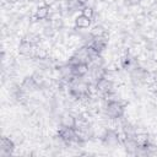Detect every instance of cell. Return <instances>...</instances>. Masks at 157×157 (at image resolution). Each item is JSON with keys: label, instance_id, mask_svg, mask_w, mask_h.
<instances>
[{"label": "cell", "instance_id": "obj_1", "mask_svg": "<svg viewBox=\"0 0 157 157\" xmlns=\"http://www.w3.org/2000/svg\"><path fill=\"white\" fill-rule=\"evenodd\" d=\"M104 114L107 117H109V118H113V119L120 118V117L124 115V104L120 101L109 102V103H107Z\"/></svg>", "mask_w": 157, "mask_h": 157}, {"label": "cell", "instance_id": "obj_2", "mask_svg": "<svg viewBox=\"0 0 157 157\" xmlns=\"http://www.w3.org/2000/svg\"><path fill=\"white\" fill-rule=\"evenodd\" d=\"M17 50H18V54L21 56H26V58H34L36 55V45L26 42V40H22L18 47H17Z\"/></svg>", "mask_w": 157, "mask_h": 157}, {"label": "cell", "instance_id": "obj_3", "mask_svg": "<svg viewBox=\"0 0 157 157\" xmlns=\"http://www.w3.org/2000/svg\"><path fill=\"white\" fill-rule=\"evenodd\" d=\"M58 135H60V136L65 140L66 144L77 140L76 132H75V128H66V126H61V125H60V128H59V130H58Z\"/></svg>", "mask_w": 157, "mask_h": 157}, {"label": "cell", "instance_id": "obj_4", "mask_svg": "<svg viewBox=\"0 0 157 157\" xmlns=\"http://www.w3.org/2000/svg\"><path fill=\"white\" fill-rule=\"evenodd\" d=\"M119 139H118V134L115 130H108L104 139H103V145L104 147H117L119 145Z\"/></svg>", "mask_w": 157, "mask_h": 157}, {"label": "cell", "instance_id": "obj_5", "mask_svg": "<svg viewBox=\"0 0 157 157\" xmlns=\"http://www.w3.org/2000/svg\"><path fill=\"white\" fill-rule=\"evenodd\" d=\"M75 119H76V117H75L71 112L66 110V112H64V113L60 115V118H59V124H60L61 126H66V128H75Z\"/></svg>", "mask_w": 157, "mask_h": 157}, {"label": "cell", "instance_id": "obj_6", "mask_svg": "<svg viewBox=\"0 0 157 157\" xmlns=\"http://www.w3.org/2000/svg\"><path fill=\"white\" fill-rule=\"evenodd\" d=\"M91 26H92V20L91 18H88V17L81 15V13L78 16H76V18H75V28L86 29V28H88Z\"/></svg>", "mask_w": 157, "mask_h": 157}, {"label": "cell", "instance_id": "obj_7", "mask_svg": "<svg viewBox=\"0 0 157 157\" xmlns=\"http://www.w3.org/2000/svg\"><path fill=\"white\" fill-rule=\"evenodd\" d=\"M72 66V65H71ZM90 71V67H88V64H85V63H81L78 65H75L72 66V72L75 76H85L86 74H88Z\"/></svg>", "mask_w": 157, "mask_h": 157}, {"label": "cell", "instance_id": "obj_8", "mask_svg": "<svg viewBox=\"0 0 157 157\" xmlns=\"http://www.w3.org/2000/svg\"><path fill=\"white\" fill-rule=\"evenodd\" d=\"M90 33L92 34V37H99V36L107 34V31H105V28L103 27V25H101V23H93V25L91 26Z\"/></svg>", "mask_w": 157, "mask_h": 157}, {"label": "cell", "instance_id": "obj_9", "mask_svg": "<svg viewBox=\"0 0 157 157\" xmlns=\"http://www.w3.org/2000/svg\"><path fill=\"white\" fill-rule=\"evenodd\" d=\"M23 40H26V42H28V43H31V44H33V45H38V44L40 43V40H42V36L28 31L27 34L23 37Z\"/></svg>", "mask_w": 157, "mask_h": 157}, {"label": "cell", "instance_id": "obj_10", "mask_svg": "<svg viewBox=\"0 0 157 157\" xmlns=\"http://www.w3.org/2000/svg\"><path fill=\"white\" fill-rule=\"evenodd\" d=\"M135 141L137 142L139 146H145L148 144V131L144 132H137L135 134Z\"/></svg>", "mask_w": 157, "mask_h": 157}, {"label": "cell", "instance_id": "obj_11", "mask_svg": "<svg viewBox=\"0 0 157 157\" xmlns=\"http://www.w3.org/2000/svg\"><path fill=\"white\" fill-rule=\"evenodd\" d=\"M49 6H47V5H40V6H38V10H37V12H36V15H37V17L39 18V20H45V18H48V16H49Z\"/></svg>", "mask_w": 157, "mask_h": 157}, {"label": "cell", "instance_id": "obj_12", "mask_svg": "<svg viewBox=\"0 0 157 157\" xmlns=\"http://www.w3.org/2000/svg\"><path fill=\"white\" fill-rule=\"evenodd\" d=\"M81 15H83V16H86V17H88V18H93L94 17V9L93 7H88V6H83L82 7V10H81Z\"/></svg>", "mask_w": 157, "mask_h": 157}, {"label": "cell", "instance_id": "obj_13", "mask_svg": "<svg viewBox=\"0 0 157 157\" xmlns=\"http://www.w3.org/2000/svg\"><path fill=\"white\" fill-rule=\"evenodd\" d=\"M61 18H63L61 12H49V16H48L49 21H58V20H61Z\"/></svg>", "mask_w": 157, "mask_h": 157}, {"label": "cell", "instance_id": "obj_14", "mask_svg": "<svg viewBox=\"0 0 157 157\" xmlns=\"http://www.w3.org/2000/svg\"><path fill=\"white\" fill-rule=\"evenodd\" d=\"M58 0H44V5H47V6H52L53 4H55Z\"/></svg>", "mask_w": 157, "mask_h": 157}, {"label": "cell", "instance_id": "obj_15", "mask_svg": "<svg viewBox=\"0 0 157 157\" xmlns=\"http://www.w3.org/2000/svg\"><path fill=\"white\" fill-rule=\"evenodd\" d=\"M4 1H6V2H9L11 5H16L17 2H20V0H4Z\"/></svg>", "mask_w": 157, "mask_h": 157}, {"label": "cell", "instance_id": "obj_16", "mask_svg": "<svg viewBox=\"0 0 157 157\" xmlns=\"http://www.w3.org/2000/svg\"><path fill=\"white\" fill-rule=\"evenodd\" d=\"M77 1H78V2H80V4H81V5H85V4H86V1H87V0H77Z\"/></svg>", "mask_w": 157, "mask_h": 157}]
</instances>
